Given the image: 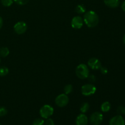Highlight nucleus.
<instances>
[{
	"mask_svg": "<svg viewBox=\"0 0 125 125\" xmlns=\"http://www.w3.org/2000/svg\"><path fill=\"white\" fill-rule=\"evenodd\" d=\"M100 71H101V73H102V74H107V72H108V70H107V69L106 68V67H101V68H100Z\"/></svg>",
	"mask_w": 125,
	"mask_h": 125,
	"instance_id": "nucleus-25",
	"label": "nucleus"
},
{
	"mask_svg": "<svg viewBox=\"0 0 125 125\" xmlns=\"http://www.w3.org/2000/svg\"><path fill=\"white\" fill-rule=\"evenodd\" d=\"M27 24L24 21H18L13 26V29L15 33L18 35H21L26 32L27 30Z\"/></svg>",
	"mask_w": 125,
	"mask_h": 125,
	"instance_id": "nucleus-7",
	"label": "nucleus"
},
{
	"mask_svg": "<svg viewBox=\"0 0 125 125\" xmlns=\"http://www.w3.org/2000/svg\"><path fill=\"white\" fill-rule=\"evenodd\" d=\"M103 120V115L99 112H94L90 117V122L93 125H100Z\"/></svg>",
	"mask_w": 125,
	"mask_h": 125,
	"instance_id": "nucleus-6",
	"label": "nucleus"
},
{
	"mask_svg": "<svg viewBox=\"0 0 125 125\" xmlns=\"http://www.w3.org/2000/svg\"><path fill=\"white\" fill-rule=\"evenodd\" d=\"M87 78H89V80L90 81V82H93V83H94V82H95V79H96V78H95V76H94V75L89 76Z\"/></svg>",
	"mask_w": 125,
	"mask_h": 125,
	"instance_id": "nucleus-26",
	"label": "nucleus"
},
{
	"mask_svg": "<svg viewBox=\"0 0 125 125\" xmlns=\"http://www.w3.org/2000/svg\"><path fill=\"white\" fill-rule=\"evenodd\" d=\"M84 21L89 28H95L99 23L98 15L94 11H88L84 15Z\"/></svg>",
	"mask_w": 125,
	"mask_h": 125,
	"instance_id": "nucleus-1",
	"label": "nucleus"
},
{
	"mask_svg": "<svg viewBox=\"0 0 125 125\" xmlns=\"http://www.w3.org/2000/svg\"><path fill=\"white\" fill-rule=\"evenodd\" d=\"M73 91V87L71 84H67L64 87V93L66 95L71 94Z\"/></svg>",
	"mask_w": 125,
	"mask_h": 125,
	"instance_id": "nucleus-18",
	"label": "nucleus"
},
{
	"mask_svg": "<svg viewBox=\"0 0 125 125\" xmlns=\"http://www.w3.org/2000/svg\"><path fill=\"white\" fill-rule=\"evenodd\" d=\"M123 43H124V44L125 45V35H124V37H123Z\"/></svg>",
	"mask_w": 125,
	"mask_h": 125,
	"instance_id": "nucleus-29",
	"label": "nucleus"
},
{
	"mask_svg": "<svg viewBox=\"0 0 125 125\" xmlns=\"http://www.w3.org/2000/svg\"><path fill=\"white\" fill-rule=\"evenodd\" d=\"M117 113L120 115H125V107L123 106H120L117 108Z\"/></svg>",
	"mask_w": 125,
	"mask_h": 125,
	"instance_id": "nucleus-21",
	"label": "nucleus"
},
{
	"mask_svg": "<svg viewBox=\"0 0 125 125\" xmlns=\"http://www.w3.org/2000/svg\"><path fill=\"white\" fill-rule=\"evenodd\" d=\"M76 76L81 79H84L89 76V69L87 66L84 63L79 64L76 68Z\"/></svg>",
	"mask_w": 125,
	"mask_h": 125,
	"instance_id": "nucleus-2",
	"label": "nucleus"
},
{
	"mask_svg": "<svg viewBox=\"0 0 125 125\" xmlns=\"http://www.w3.org/2000/svg\"><path fill=\"white\" fill-rule=\"evenodd\" d=\"M9 73V69L6 67H0V76H4Z\"/></svg>",
	"mask_w": 125,
	"mask_h": 125,
	"instance_id": "nucleus-17",
	"label": "nucleus"
},
{
	"mask_svg": "<svg viewBox=\"0 0 125 125\" xmlns=\"http://www.w3.org/2000/svg\"><path fill=\"white\" fill-rule=\"evenodd\" d=\"M0 61H1V60H0Z\"/></svg>",
	"mask_w": 125,
	"mask_h": 125,
	"instance_id": "nucleus-31",
	"label": "nucleus"
},
{
	"mask_svg": "<svg viewBox=\"0 0 125 125\" xmlns=\"http://www.w3.org/2000/svg\"><path fill=\"white\" fill-rule=\"evenodd\" d=\"M88 65L92 70H100L102 67L101 62L98 59L93 57L89 59L88 61Z\"/></svg>",
	"mask_w": 125,
	"mask_h": 125,
	"instance_id": "nucleus-9",
	"label": "nucleus"
},
{
	"mask_svg": "<svg viewBox=\"0 0 125 125\" xmlns=\"http://www.w3.org/2000/svg\"><path fill=\"white\" fill-rule=\"evenodd\" d=\"M29 0H13L16 4L18 5H20V6H23V5H25L29 2Z\"/></svg>",
	"mask_w": 125,
	"mask_h": 125,
	"instance_id": "nucleus-23",
	"label": "nucleus"
},
{
	"mask_svg": "<svg viewBox=\"0 0 125 125\" xmlns=\"http://www.w3.org/2000/svg\"><path fill=\"white\" fill-rule=\"evenodd\" d=\"M111 108V105L108 101H105L101 104V109L103 112H107L110 111Z\"/></svg>",
	"mask_w": 125,
	"mask_h": 125,
	"instance_id": "nucleus-13",
	"label": "nucleus"
},
{
	"mask_svg": "<svg viewBox=\"0 0 125 125\" xmlns=\"http://www.w3.org/2000/svg\"><path fill=\"white\" fill-rule=\"evenodd\" d=\"M96 90V88L94 84H87L83 85L81 88L82 94L84 96H90L94 95Z\"/></svg>",
	"mask_w": 125,
	"mask_h": 125,
	"instance_id": "nucleus-4",
	"label": "nucleus"
},
{
	"mask_svg": "<svg viewBox=\"0 0 125 125\" xmlns=\"http://www.w3.org/2000/svg\"><path fill=\"white\" fill-rule=\"evenodd\" d=\"M7 114V110L5 107H0V117H4Z\"/></svg>",
	"mask_w": 125,
	"mask_h": 125,
	"instance_id": "nucleus-22",
	"label": "nucleus"
},
{
	"mask_svg": "<svg viewBox=\"0 0 125 125\" xmlns=\"http://www.w3.org/2000/svg\"><path fill=\"white\" fill-rule=\"evenodd\" d=\"M85 7L84 5L83 4H79L76 7L75 11L79 14H82V13H84L85 12Z\"/></svg>",
	"mask_w": 125,
	"mask_h": 125,
	"instance_id": "nucleus-15",
	"label": "nucleus"
},
{
	"mask_svg": "<svg viewBox=\"0 0 125 125\" xmlns=\"http://www.w3.org/2000/svg\"><path fill=\"white\" fill-rule=\"evenodd\" d=\"M9 54V50L7 47L0 48V57H6Z\"/></svg>",
	"mask_w": 125,
	"mask_h": 125,
	"instance_id": "nucleus-14",
	"label": "nucleus"
},
{
	"mask_svg": "<svg viewBox=\"0 0 125 125\" xmlns=\"http://www.w3.org/2000/svg\"><path fill=\"white\" fill-rule=\"evenodd\" d=\"M13 0H1V4L5 7H9L13 4Z\"/></svg>",
	"mask_w": 125,
	"mask_h": 125,
	"instance_id": "nucleus-19",
	"label": "nucleus"
},
{
	"mask_svg": "<svg viewBox=\"0 0 125 125\" xmlns=\"http://www.w3.org/2000/svg\"><path fill=\"white\" fill-rule=\"evenodd\" d=\"M105 4L111 8H116L120 4V0H104Z\"/></svg>",
	"mask_w": 125,
	"mask_h": 125,
	"instance_id": "nucleus-12",
	"label": "nucleus"
},
{
	"mask_svg": "<svg viewBox=\"0 0 125 125\" xmlns=\"http://www.w3.org/2000/svg\"><path fill=\"white\" fill-rule=\"evenodd\" d=\"M2 24H3V20H2V17L0 16V29H1V28H2Z\"/></svg>",
	"mask_w": 125,
	"mask_h": 125,
	"instance_id": "nucleus-27",
	"label": "nucleus"
},
{
	"mask_svg": "<svg viewBox=\"0 0 125 125\" xmlns=\"http://www.w3.org/2000/svg\"><path fill=\"white\" fill-rule=\"evenodd\" d=\"M45 125H54V122L53 120L50 118H46V120L45 122Z\"/></svg>",
	"mask_w": 125,
	"mask_h": 125,
	"instance_id": "nucleus-24",
	"label": "nucleus"
},
{
	"mask_svg": "<svg viewBox=\"0 0 125 125\" xmlns=\"http://www.w3.org/2000/svg\"><path fill=\"white\" fill-rule=\"evenodd\" d=\"M44 124L45 121L41 118H36L32 123V125H44Z\"/></svg>",
	"mask_w": 125,
	"mask_h": 125,
	"instance_id": "nucleus-20",
	"label": "nucleus"
},
{
	"mask_svg": "<svg viewBox=\"0 0 125 125\" xmlns=\"http://www.w3.org/2000/svg\"><path fill=\"white\" fill-rule=\"evenodd\" d=\"M88 118L85 114H81L77 117L76 119V125H87Z\"/></svg>",
	"mask_w": 125,
	"mask_h": 125,
	"instance_id": "nucleus-11",
	"label": "nucleus"
},
{
	"mask_svg": "<svg viewBox=\"0 0 125 125\" xmlns=\"http://www.w3.org/2000/svg\"><path fill=\"white\" fill-rule=\"evenodd\" d=\"M0 125H1V124H0Z\"/></svg>",
	"mask_w": 125,
	"mask_h": 125,
	"instance_id": "nucleus-30",
	"label": "nucleus"
},
{
	"mask_svg": "<svg viewBox=\"0 0 125 125\" xmlns=\"http://www.w3.org/2000/svg\"><path fill=\"white\" fill-rule=\"evenodd\" d=\"M84 20L80 16H76L73 17L72 20V28L76 29H79L82 28L83 26Z\"/></svg>",
	"mask_w": 125,
	"mask_h": 125,
	"instance_id": "nucleus-8",
	"label": "nucleus"
},
{
	"mask_svg": "<svg viewBox=\"0 0 125 125\" xmlns=\"http://www.w3.org/2000/svg\"><path fill=\"white\" fill-rule=\"evenodd\" d=\"M69 102V98L66 94H61L56 98L55 103L56 105L60 107H63L67 106Z\"/></svg>",
	"mask_w": 125,
	"mask_h": 125,
	"instance_id": "nucleus-5",
	"label": "nucleus"
},
{
	"mask_svg": "<svg viewBox=\"0 0 125 125\" xmlns=\"http://www.w3.org/2000/svg\"><path fill=\"white\" fill-rule=\"evenodd\" d=\"M89 108H90L89 104L88 103H84L82 104V105L81 106L80 111L82 113L84 114L89 111Z\"/></svg>",
	"mask_w": 125,
	"mask_h": 125,
	"instance_id": "nucleus-16",
	"label": "nucleus"
},
{
	"mask_svg": "<svg viewBox=\"0 0 125 125\" xmlns=\"http://www.w3.org/2000/svg\"><path fill=\"white\" fill-rule=\"evenodd\" d=\"M54 113V109L50 105H44L40 109V115L42 118H50Z\"/></svg>",
	"mask_w": 125,
	"mask_h": 125,
	"instance_id": "nucleus-3",
	"label": "nucleus"
},
{
	"mask_svg": "<svg viewBox=\"0 0 125 125\" xmlns=\"http://www.w3.org/2000/svg\"><path fill=\"white\" fill-rule=\"evenodd\" d=\"M122 10H123L124 12H125V1H124V2L122 3Z\"/></svg>",
	"mask_w": 125,
	"mask_h": 125,
	"instance_id": "nucleus-28",
	"label": "nucleus"
},
{
	"mask_svg": "<svg viewBox=\"0 0 125 125\" xmlns=\"http://www.w3.org/2000/svg\"><path fill=\"white\" fill-rule=\"evenodd\" d=\"M125 120L122 115H118L112 117L109 121V125H125Z\"/></svg>",
	"mask_w": 125,
	"mask_h": 125,
	"instance_id": "nucleus-10",
	"label": "nucleus"
}]
</instances>
